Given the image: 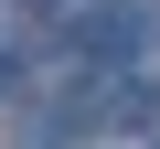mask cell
I'll return each instance as SVG.
<instances>
[{
    "mask_svg": "<svg viewBox=\"0 0 160 149\" xmlns=\"http://www.w3.org/2000/svg\"><path fill=\"white\" fill-rule=\"evenodd\" d=\"M139 32H149V22L128 11V0H96V11H75V53H96V64H118Z\"/></svg>",
    "mask_w": 160,
    "mask_h": 149,
    "instance_id": "obj_1",
    "label": "cell"
},
{
    "mask_svg": "<svg viewBox=\"0 0 160 149\" xmlns=\"http://www.w3.org/2000/svg\"><path fill=\"white\" fill-rule=\"evenodd\" d=\"M11 74H22V64H11V32H0V85H11Z\"/></svg>",
    "mask_w": 160,
    "mask_h": 149,
    "instance_id": "obj_2",
    "label": "cell"
}]
</instances>
